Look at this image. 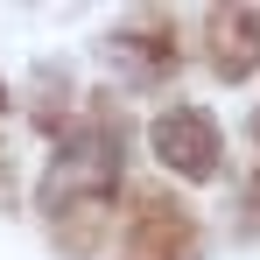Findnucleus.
<instances>
[{
  "label": "nucleus",
  "mask_w": 260,
  "mask_h": 260,
  "mask_svg": "<svg viewBox=\"0 0 260 260\" xmlns=\"http://www.w3.org/2000/svg\"><path fill=\"white\" fill-rule=\"evenodd\" d=\"M155 155H162L176 176H211L218 169V127L197 106H176V113L155 120Z\"/></svg>",
  "instance_id": "1"
}]
</instances>
